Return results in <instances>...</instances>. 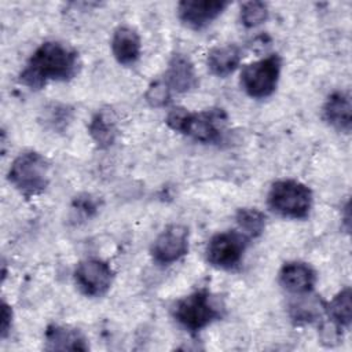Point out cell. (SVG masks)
Returning a JSON list of instances; mask_svg holds the SVG:
<instances>
[{
    "instance_id": "6da1fadb",
    "label": "cell",
    "mask_w": 352,
    "mask_h": 352,
    "mask_svg": "<svg viewBox=\"0 0 352 352\" xmlns=\"http://www.w3.org/2000/svg\"><path fill=\"white\" fill-rule=\"evenodd\" d=\"M81 67L78 52L60 41H45L36 48L19 74V82L38 91L50 81L73 80Z\"/></svg>"
},
{
    "instance_id": "7a4b0ae2",
    "label": "cell",
    "mask_w": 352,
    "mask_h": 352,
    "mask_svg": "<svg viewBox=\"0 0 352 352\" xmlns=\"http://www.w3.org/2000/svg\"><path fill=\"white\" fill-rule=\"evenodd\" d=\"M165 122L175 132L188 136L195 142L216 144L224 138L227 114L219 107L197 113H191L184 107H175L168 113Z\"/></svg>"
},
{
    "instance_id": "3957f363",
    "label": "cell",
    "mask_w": 352,
    "mask_h": 352,
    "mask_svg": "<svg viewBox=\"0 0 352 352\" xmlns=\"http://www.w3.org/2000/svg\"><path fill=\"white\" fill-rule=\"evenodd\" d=\"M50 162L33 150L21 153L11 164L7 177L11 186L26 199L43 194L50 184Z\"/></svg>"
},
{
    "instance_id": "277c9868",
    "label": "cell",
    "mask_w": 352,
    "mask_h": 352,
    "mask_svg": "<svg viewBox=\"0 0 352 352\" xmlns=\"http://www.w3.org/2000/svg\"><path fill=\"white\" fill-rule=\"evenodd\" d=\"M267 204L285 219L305 220L312 210L314 195L307 184L294 179H280L271 184Z\"/></svg>"
},
{
    "instance_id": "5b68a950",
    "label": "cell",
    "mask_w": 352,
    "mask_h": 352,
    "mask_svg": "<svg viewBox=\"0 0 352 352\" xmlns=\"http://www.w3.org/2000/svg\"><path fill=\"white\" fill-rule=\"evenodd\" d=\"M173 318L188 333L197 334L223 318V308L206 289H199L176 301Z\"/></svg>"
},
{
    "instance_id": "8992f818",
    "label": "cell",
    "mask_w": 352,
    "mask_h": 352,
    "mask_svg": "<svg viewBox=\"0 0 352 352\" xmlns=\"http://www.w3.org/2000/svg\"><path fill=\"white\" fill-rule=\"evenodd\" d=\"M280 72L282 58L278 54H271L248 63L241 72L239 82L248 96L253 99H265L275 92Z\"/></svg>"
},
{
    "instance_id": "52a82bcc",
    "label": "cell",
    "mask_w": 352,
    "mask_h": 352,
    "mask_svg": "<svg viewBox=\"0 0 352 352\" xmlns=\"http://www.w3.org/2000/svg\"><path fill=\"white\" fill-rule=\"evenodd\" d=\"M249 241L239 230L217 232L209 239L205 248V258L208 264L217 270H234L241 264Z\"/></svg>"
},
{
    "instance_id": "ba28073f",
    "label": "cell",
    "mask_w": 352,
    "mask_h": 352,
    "mask_svg": "<svg viewBox=\"0 0 352 352\" xmlns=\"http://www.w3.org/2000/svg\"><path fill=\"white\" fill-rule=\"evenodd\" d=\"M74 283L87 297L104 296L114 280L111 265L100 258H85L80 261L73 272Z\"/></svg>"
},
{
    "instance_id": "9c48e42d",
    "label": "cell",
    "mask_w": 352,
    "mask_h": 352,
    "mask_svg": "<svg viewBox=\"0 0 352 352\" xmlns=\"http://www.w3.org/2000/svg\"><path fill=\"white\" fill-rule=\"evenodd\" d=\"M188 253V228L182 224L165 227L153 241L150 254L158 265H170Z\"/></svg>"
},
{
    "instance_id": "30bf717a",
    "label": "cell",
    "mask_w": 352,
    "mask_h": 352,
    "mask_svg": "<svg viewBox=\"0 0 352 352\" xmlns=\"http://www.w3.org/2000/svg\"><path fill=\"white\" fill-rule=\"evenodd\" d=\"M230 6L226 0H183L177 4V16L192 30H202L216 21Z\"/></svg>"
},
{
    "instance_id": "8fae6325",
    "label": "cell",
    "mask_w": 352,
    "mask_h": 352,
    "mask_svg": "<svg viewBox=\"0 0 352 352\" xmlns=\"http://www.w3.org/2000/svg\"><path fill=\"white\" fill-rule=\"evenodd\" d=\"M279 285L296 296L309 294L316 285V271L304 261H287L279 270Z\"/></svg>"
},
{
    "instance_id": "7c38bea8",
    "label": "cell",
    "mask_w": 352,
    "mask_h": 352,
    "mask_svg": "<svg viewBox=\"0 0 352 352\" xmlns=\"http://www.w3.org/2000/svg\"><path fill=\"white\" fill-rule=\"evenodd\" d=\"M169 88L177 94H186L198 87V74L191 59L182 52H175L169 62L164 76Z\"/></svg>"
},
{
    "instance_id": "4fadbf2b",
    "label": "cell",
    "mask_w": 352,
    "mask_h": 352,
    "mask_svg": "<svg viewBox=\"0 0 352 352\" xmlns=\"http://www.w3.org/2000/svg\"><path fill=\"white\" fill-rule=\"evenodd\" d=\"M110 47L114 59L122 66L135 65L142 54V40L139 33L126 25L114 29Z\"/></svg>"
},
{
    "instance_id": "5bb4252c",
    "label": "cell",
    "mask_w": 352,
    "mask_h": 352,
    "mask_svg": "<svg viewBox=\"0 0 352 352\" xmlns=\"http://www.w3.org/2000/svg\"><path fill=\"white\" fill-rule=\"evenodd\" d=\"M323 118L338 132L349 133L352 128V102L349 92H331L323 104Z\"/></svg>"
},
{
    "instance_id": "9a60e30c",
    "label": "cell",
    "mask_w": 352,
    "mask_h": 352,
    "mask_svg": "<svg viewBox=\"0 0 352 352\" xmlns=\"http://www.w3.org/2000/svg\"><path fill=\"white\" fill-rule=\"evenodd\" d=\"M47 351H88L85 336L76 327L50 324L44 333Z\"/></svg>"
},
{
    "instance_id": "2e32d148",
    "label": "cell",
    "mask_w": 352,
    "mask_h": 352,
    "mask_svg": "<svg viewBox=\"0 0 352 352\" xmlns=\"http://www.w3.org/2000/svg\"><path fill=\"white\" fill-rule=\"evenodd\" d=\"M242 60V50L236 44H226L212 48L206 56L209 72L220 78L232 74Z\"/></svg>"
},
{
    "instance_id": "e0dca14e",
    "label": "cell",
    "mask_w": 352,
    "mask_h": 352,
    "mask_svg": "<svg viewBox=\"0 0 352 352\" xmlns=\"http://www.w3.org/2000/svg\"><path fill=\"white\" fill-rule=\"evenodd\" d=\"M88 132L99 148L111 147L118 135L114 113L110 109L98 110L89 121Z\"/></svg>"
},
{
    "instance_id": "ac0fdd59",
    "label": "cell",
    "mask_w": 352,
    "mask_h": 352,
    "mask_svg": "<svg viewBox=\"0 0 352 352\" xmlns=\"http://www.w3.org/2000/svg\"><path fill=\"white\" fill-rule=\"evenodd\" d=\"M324 312L330 323L337 326L340 330H346L352 323V292L346 286L341 289L330 301L323 305Z\"/></svg>"
},
{
    "instance_id": "d6986e66",
    "label": "cell",
    "mask_w": 352,
    "mask_h": 352,
    "mask_svg": "<svg viewBox=\"0 0 352 352\" xmlns=\"http://www.w3.org/2000/svg\"><path fill=\"white\" fill-rule=\"evenodd\" d=\"M238 230L249 239L258 238L265 230V214L256 208H241L235 214Z\"/></svg>"
},
{
    "instance_id": "ffe728a7",
    "label": "cell",
    "mask_w": 352,
    "mask_h": 352,
    "mask_svg": "<svg viewBox=\"0 0 352 352\" xmlns=\"http://www.w3.org/2000/svg\"><path fill=\"white\" fill-rule=\"evenodd\" d=\"M268 15H270V11H268L267 3L260 0H252L242 4L239 19L245 28L252 29L264 23L268 19Z\"/></svg>"
},
{
    "instance_id": "44dd1931",
    "label": "cell",
    "mask_w": 352,
    "mask_h": 352,
    "mask_svg": "<svg viewBox=\"0 0 352 352\" xmlns=\"http://www.w3.org/2000/svg\"><path fill=\"white\" fill-rule=\"evenodd\" d=\"M172 98V89L165 82L164 78H158L150 82L147 87V91L144 94V99L148 103V106L160 109L168 106Z\"/></svg>"
},
{
    "instance_id": "7402d4cb",
    "label": "cell",
    "mask_w": 352,
    "mask_h": 352,
    "mask_svg": "<svg viewBox=\"0 0 352 352\" xmlns=\"http://www.w3.org/2000/svg\"><path fill=\"white\" fill-rule=\"evenodd\" d=\"M98 209H99L98 199L94 198L91 194H81L76 197L72 204V210L84 219H89L94 214H96Z\"/></svg>"
},
{
    "instance_id": "603a6c76",
    "label": "cell",
    "mask_w": 352,
    "mask_h": 352,
    "mask_svg": "<svg viewBox=\"0 0 352 352\" xmlns=\"http://www.w3.org/2000/svg\"><path fill=\"white\" fill-rule=\"evenodd\" d=\"M319 305L316 302H309L307 304V301H300V302H294L290 307V315L292 319L296 320L297 323L300 322H312L318 315Z\"/></svg>"
},
{
    "instance_id": "cb8c5ba5",
    "label": "cell",
    "mask_w": 352,
    "mask_h": 352,
    "mask_svg": "<svg viewBox=\"0 0 352 352\" xmlns=\"http://www.w3.org/2000/svg\"><path fill=\"white\" fill-rule=\"evenodd\" d=\"M12 308L6 302L3 301L1 302V315H0V337L1 340L6 338L11 330V326H12Z\"/></svg>"
}]
</instances>
